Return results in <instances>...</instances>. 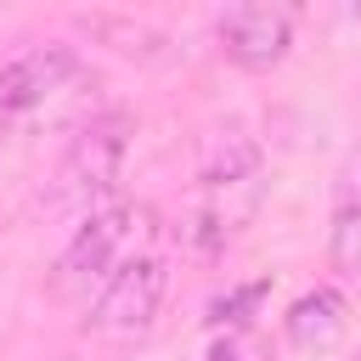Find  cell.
<instances>
[{
  "mask_svg": "<svg viewBox=\"0 0 361 361\" xmlns=\"http://www.w3.org/2000/svg\"><path fill=\"white\" fill-rule=\"evenodd\" d=\"M73 68H79V56L68 45H34V51L11 56L0 68V124L28 113V107H39L51 90H62L73 79Z\"/></svg>",
  "mask_w": 361,
  "mask_h": 361,
  "instance_id": "5b68a950",
  "label": "cell"
},
{
  "mask_svg": "<svg viewBox=\"0 0 361 361\" xmlns=\"http://www.w3.org/2000/svg\"><path fill=\"white\" fill-rule=\"evenodd\" d=\"M344 322H350V305H344L338 288H310V293H299V299L288 305V316H282L288 344H299V350H327V344L344 333Z\"/></svg>",
  "mask_w": 361,
  "mask_h": 361,
  "instance_id": "52a82bcc",
  "label": "cell"
},
{
  "mask_svg": "<svg viewBox=\"0 0 361 361\" xmlns=\"http://www.w3.org/2000/svg\"><path fill=\"white\" fill-rule=\"evenodd\" d=\"M254 203H259V175H254V180H237V186H209L203 209L192 214V243H197L203 254L226 248V243L243 231V220L254 214Z\"/></svg>",
  "mask_w": 361,
  "mask_h": 361,
  "instance_id": "8992f818",
  "label": "cell"
},
{
  "mask_svg": "<svg viewBox=\"0 0 361 361\" xmlns=\"http://www.w3.org/2000/svg\"><path fill=\"white\" fill-rule=\"evenodd\" d=\"M209 361H271V350H265V338L254 327H226L209 344Z\"/></svg>",
  "mask_w": 361,
  "mask_h": 361,
  "instance_id": "8fae6325",
  "label": "cell"
},
{
  "mask_svg": "<svg viewBox=\"0 0 361 361\" xmlns=\"http://www.w3.org/2000/svg\"><path fill=\"white\" fill-rule=\"evenodd\" d=\"M254 175H259V141H248L243 130L214 135V147L203 158V186H237V180H254Z\"/></svg>",
  "mask_w": 361,
  "mask_h": 361,
  "instance_id": "ba28073f",
  "label": "cell"
},
{
  "mask_svg": "<svg viewBox=\"0 0 361 361\" xmlns=\"http://www.w3.org/2000/svg\"><path fill=\"white\" fill-rule=\"evenodd\" d=\"M102 34H113V39H158V34H147V28H130V23H96ZM164 45V39H158ZM130 51H141V56H158L152 45H130Z\"/></svg>",
  "mask_w": 361,
  "mask_h": 361,
  "instance_id": "4fadbf2b",
  "label": "cell"
},
{
  "mask_svg": "<svg viewBox=\"0 0 361 361\" xmlns=\"http://www.w3.org/2000/svg\"><path fill=\"white\" fill-rule=\"evenodd\" d=\"M333 214H361V147L338 164V180H333Z\"/></svg>",
  "mask_w": 361,
  "mask_h": 361,
  "instance_id": "7c38bea8",
  "label": "cell"
},
{
  "mask_svg": "<svg viewBox=\"0 0 361 361\" xmlns=\"http://www.w3.org/2000/svg\"><path fill=\"white\" fill-rule=\"evenodd\" d=\"M327 254H333V271L361 276V214H333V243H327Z\"/></svg>",
  "mask_w": 361,
  "mask_h": 361,
  "instance_id": "9c48e42d",
  "label": "cell"
},
{
  "mask_svg": "<svg viewBox=\"0 0 361 361\" xmlns=\"http://www.w3.org/2000/svg\"><path fill=\"white\" fill-rule=\"evenodd\" d=\"M164 288H169V265H164L158 254L135 259L130 271H118V276L96 293V305H90V333H102V338H141V333L152 327L158 305H164Z\"/></svg>",
  "mask_w": 361,
  "mask_h": 361,
  "instance_id": "3957f363",
  "label": "cell"
},
{
  "mask_svg": "<svg viewBox=\"0 0 361 361\" xmlns=\"http://www.w3.org/2000/svg\"><path fill=\"white\" fill-rule=\"evenodd\" d=\"M214 34H220V51H226L237 68L265 73V68H276V62L288 56V45H293V17H288L282 6H231V11H220Z\"/></svg>",
  "mask_w": 361,
  "mask_h": 361,
  "instance_id": "277c9868",
  "label": "cell"
},
{
  "mask_svg": "<svg viewBox=\"0 0 361 361\" xmlns=\"http://www.w3.org/2000/svg\"><path fill=\"white\" fill-rule=\"evenodd\" d=\"M265 293H271V282H248V288H231L226 299H214V305H209V322H214V327H248V310H254Z\"/></svg>",
  "mask_w": 361,
  "mask_h": 361,
  "instance_id": "30bf717a",
  "label": "cell"
},
{
  "mask_svg": "<svg viewBox=\"0 0 361 361\" xmlns=\"http://www.w3.org/2000/svg\"><path fill=\"white\" fill-rule=\"evenodd\" d=\"M124 147H130V118H90L73 141H68V152H62V164H56V186H51V203L56 209H85V203H96L113 180H118V164H124Z\"/></svg>",
  "mask_w": 361,
  "mask_h": 361,
  "instance_id": "7a4b0ae2",
  "label": "cell"
},
{
  "mask_svg": "<svg viewBox=\"0 0 361 361\" xmlns=\"http://www.w3.org/2000/svg\"><path fill=\"white\" fill-rule=\"evenodd\" d=\"M152 243H158V214H152L147 203L96 209V214L73 231V243L62 248L51 282H56L62 299H90V293H102L118 271H130L135 259H147Z\"/></svg>",
  "mask_w": 361,
  "mask_h": 361,
  "instance_id": "6da1fadb",
  "label": "cell"
}]
</instances>
